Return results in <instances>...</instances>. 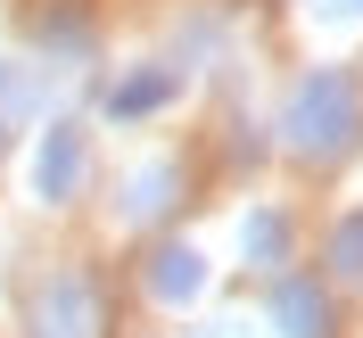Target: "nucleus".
Returning a JSON list of instances; mask_svg holds the SVG:
<instances>
[{"label":"nucleus","instance_id":"1","mask_svg":"<svg viewBox=\"0 0 363 338\" xmlns=\"http://www.w3.org/2000/svg\"><path fill=\"white\" fill-rule=\"evenodd\" d=\"M289 149H306V157H339L347 140L363 133V99H355V74L339 67H314L306 83L289 91Z\"/></svg>","mask_w":363,"mask_h":338},{"label":"nucleus","instance_id":"2","mask_svg":"<svg viewBox=\"0 0 363 338\" xmlns=\"http://www.w3.org/2000/svg\"><path fill=\"white\" fill-rule=\"evenodd\" d=\"M33 338H99V297L83 272H58L33 305Z\"/></svg>","mask_w":363,"mask_h":338},{"label":"nucleus","instance_id":"3","mask_svg":"<svg viewBox=\"0 0 363 338\" xmlns=\"http://www.w3.org/2000/svg\"><path fill=\"white\" fill-rule=\"evenodd\" d=\"M83 157H91L83 124H50V140H42V165H33V190H42L50 206H67V198H74V181H83Z\"/></svg>","mask_w":363,"mask_h":338},{"label":"nucleus","instance_id":"4","mask_svg":"<svg viewBox=\"0 0 363 338\" xmlns=\"http://www.w3.org/2000/svg\"><path fill=\"white\" fill-rule=\"evenodd\" d=\"M272 322L281 338H330V305L314 281H272Z\"/></svg>","mask_w":363,"mask_h":338},{"label":"nucleus","instance_id":"5","mask_svg":"<svg viewBox=\"0 0 363 338\" xmlns=\"http://www.w3.org/2000/svg\"><path fill=\"white\" fill-rule=\"evenodd\" d=\"M149 289H157L165 305L199 297V289H206V256H199V248H157V264H149Z\"/></svg>","mask_w":363,"mask_h":338},{"label":"nucleus","instance_id":"6","mask_svg":"<svg viewBox=\"0 0 363 338\" xmlns=\"http://www.w3.org/2000/svg\"><path fill=\"white\" fill-rule=\"evenodd\" d=\"M174 165H140L133 181H124V223H149V215H165V206H174Z\"/></svg>","mask_w":363,"mask_h":338},{"label":"nucleus","instance_id":"7","mask_svg":"<svg viewBox=\"0 0 363 338\" xmlns=\"http://www.w3.org/2000/svg\"><path fill=\"white\" fill-rule=\"evenodd\" d=\"M33 99H42V83H33L25 67H9V58H0V140L17 133L25 116H33Z\"/></svg>","mask_w":363,"mask_h":338},{"label":"nucleus","instance_id":"8","mask_svg":"<svg viewBox=\"0 0 363 338\" xmlns=\"http://www.w3.org/2000/svg\"><path fill=\"white\" fill-rule=\"evenodd\" d=\"M174 99V74H133V83H116V116H149Z\"/></svg>","mask_w":363,"mask_h":338},{"label":"nucleus","instance_id":"9","mask_svg":"<svg viewBox=\"0 0 363 338\" xmlns=\"http://www.w3.org/2000/svg\"><path fill=\"white\" fill-rule=\"evenodd\" d=\"M240 240H248L256 264H281V256H289V223H281V215H248V231H240Z\"/></svg>","mask_w":363,"mask_h":338},{"label":"nucleus","instance_id":"10","mask_svg":"<svg viewBox=\"0 0 363 338\" xmlns=\"http://www.w3.org/2000/svg\"><path fill=\"white\" fill-rule=\"evenodd\" d=\"M330 272H339V281H363V215L339 223V240H330Z\"/></svg>","mask_w":363,"mask_h":338},{"label":"nucleus","instance_id":"11","mask_svg":"<svg viewBox=\"0 0 363 338\" xmlns=\"http://www.w3.org/2000/svg\"><path fill=\"white\" fill-rule=\"evenodd\" d=\"M314 17H322V25H355L363 0H314Z\"/></svg>","mask_w":363,"mask_h":338},{"label":"nucleus","instance_id":"12","mask_svg":"<svg viewBox=\"0 0 363 338\" xmlns=\"http://www.w3.org/2000/svg\"><path fill=\"white\" fill-rule=\"evenodd\" d=\"M190 338H256L248 322H215V330H190Z\"/></svg>","mask_w":363,"mask_h":338}]
</instances>
